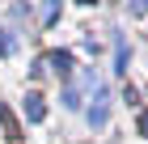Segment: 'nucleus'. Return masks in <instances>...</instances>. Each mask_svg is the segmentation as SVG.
<instances>
[{"instance_id":"obj_7","label":"nucleus","mask_w":148,"mask_h":144,"mask_svg":"<svg viewBox=\"0 0 148 144\" xmlns=\"http://www.w3.org/2000/svg\"><path fill=\"white\" fill-rule=\"evenodd\" d=\"M9 47H13V43H9V38H4V34H0V55H4V51H9Z\"/></svg>"},{"instance_id":"obj_6","label":"nucleus","mask_w":148,"mask_h":144,"mask_svg":"<svg viewBox=\"0 0 148 144\" xmlns=\"http://www.w3.org/2000/svg\"><path fill=\"white\" fill-rule=\"evenodd\" d=\"M140 136H148V110H140Z\"/></svg>"},{"instance_id":"obj_4","label":"nucleus","mask_w":148,"mask_h":144,"mask_svg":"<svg viewBox=\"0 0 148 144\" xmlns=\"http://www.w3.org/2000/svg\"><path fill=\"white\" fill-rule=\"evenodd\" d=\"M0 123H4V136H9V140H17V136H21V127H17L13 110H4V106H0Z\"/></svg>"},{"instance_id":"obj_5","label":"nucleus","mask_w":148,"mask_h":144,"mask_svg":"<svg viewBox=\"0 0 148 144\" xmlns=\"http://www.w3.org/2000/svg\"><path fill=\"white\" fill-rule=\"evenodd\" d=\"M64 106H68V110H76V106H80V98H76V89H68V93H64Z\"/></svg>"},{"instance_id":"obj_1","label":"nucleus","mask_w":148,"mask_h":144,"mask_svg":"<svg viewBox=\"0 0 148 144\" xmlns=\"http://www.w3.org/2000/svg\"><path fill=\"white\" fill-rule=\"evenodd\" d=\"M42 64H47V72L55 68L59 76H68V72H72V55H68V51H51V55H47Z\"/></svg>"},{"instance_id":"obj_2","label":"nucleus","mask_w":148,"mask_h":144,"mask_svg":"<svg viewBox=\"0 0 148 144\" xmlns=\"http://www.w3.org/2000/svg\"><path fill=\"white\" fill-rule=\"evenodd\" d=\"M25 119L30 123H42L47 119V102L38 98V93H25Z\"/></svg>"},{"instance_id":"obj_3","label":"nucleus","mask_w":148,"mask_h":144,"mask_svg":"<svg viewBox=\"0 0 148 144\" xmlns=\"http://www.w3.org/2000/svg\"><path fill=\"white\" fill-rule=\"evenodd\" d=\"M89 123H93V127L106 123V89L102 85H97V98H93V106H89Z\"/></svg>"}]
</instances>
